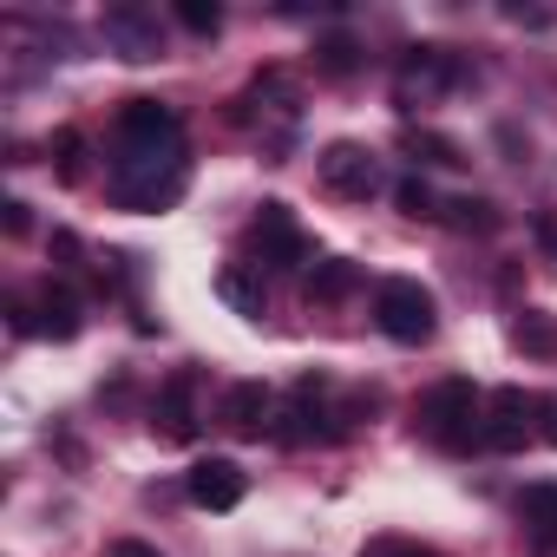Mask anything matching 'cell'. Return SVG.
Listing matches in <instances>:
<instances>
[{
    "label": "cell",
    "instance_id": "obj_1",
    "mask_svg": "<svg viewBox=\"0 0 557 557\" xmlns=\"http://www.w3.org/2000/svg\"><path fill=\"white\" fill-rule=\"evenodd\" d=\"M413 426H420L433 446H446V453L485 446V400H479V387H472L466 374H446V381H433V387L413 400Z\"/></svg>",
    "mask_w": 557,
    "mask_h": 557
},
{
    "label": "cell",
    "instance_id": "obj_2",
    "mask_svg": "<svg viewBox=\"0 0 557 557\" xmlns=\"http://www.w3.org/2000/svg\"><path fill=\"white\" fill-rule=\"evenodd\" d=\"M190 184V158L164 151V158H119L112 164V203L119 210H171Z\"/></svg>",
    "mask_w": 557,
    "mask_h": 557
},
{
    "label": "cell",
    "instance_id": "obj_3",
    "mask_svg": "<svg viewBox=\"0 0 557 557\" xmlns=\"http://www.w3.org/2000/svg\"><path fill=\"white\" fill-rule=\"evenodd\" d=\"M374 322H381L387 342H400V348H426L433 329H440V302H433V289L413 283V275H387V283L374 289Z\"/></svg>",
    "mask_w": 557,
    "mask_h": 557
},
{
    "label": "cell",
    "instance_id": "obj_4",
    "mask_svg": "<svg viewBox=\"0 0 557 557\" xmlns=\"http://www.w3.org/2000/svg\"><path fill=\"white\" fill-rule=\"evenodd\" d=\"M243 243H249V269H262V275H283V269H302L309 262V236L289 216V203H256Z\"/></svg>",
    "mask_w": 557,
    "mask_h": 557
},
{
    "label": "cell",
    "instance_id": "obj_5",
    "mask_svg": "<svg viewBox=\"0 0 557 557\" xmlns=\"http://www.w3.org/2000/svg\"><path fill=\"white\" fill-rule=\"evenodd\" d=\"M119 158H164V151H184L177 145V112L164 99H125L119 106ZM112 158V164H119Z\"/></svg>",
    "mask_w": 557,
    "mask_h": 557
},
{
    "label": "cell",
    "instance_id": "obj_6",
    "mask_svg": "<svg viewBox=\"0 0 557 557\" xmlns=\"http://www.w3.org/2000/svg\"><path fill=\"white\" fill-rule=\"evenodd\" d=\"M459 79H466V66H459L446 47H413V53L400 60V73H394V99L413 112V106H433V99H446Z\"/></svg>",
    "mask_w": 557,
    "mask_h": 557
},
{
    "label": "cell",
    "instance_id": "obj_7",
    "mask_svg": "<svg viewBox=\"0 0 557 557\" xmlns=\"http://www.w3.org/2000/svg\"><path fill=\"white\" fill-rule=\"evenodd\" d=\"M315 177H322V190L342 197V203H368V197L381 190V164H374V151L355 145V138H335V145L315 158Z\"/></svg>",
    "mask_w": 557,
    "mask_h": 557
},
{
    "label": "cell",
    "instance_id": "obj_8",
    "mask_svg": "<svg viewBox=\"0 0 557 557\" xmlns=\"http://www.w3.org/2000/svg\"><path fill=\"white\" fill-rule=\"evenodd\" d=\"M99 34H106V47H112L119 60H132V66L164 60V27H158V14L145 8V0H119V8H106Z\"/></svg>",
    "mask_w": 557,
    "mask_h": 557
},
{
    "label": "cell",
    "instance_id": "obj_9",
    "mask_svg": "<svg viewBox=\"0 0 557 557\" xmlns=\"http://www.w3.org/2000/svg\"><path fill=\"white\" fill-rule=\"evenodd\" d=\"M524 440H537V394H524V387L485 394V446L492 453H518Z\"/></svg>",
    "mask_w": 557,
    "mask_h": 557
},
{
    "label": "cell",
    "instance_id": "obj_10",
    "mask_svg": "<svg viewBox=\"0 0 557 557\" xmlns=\"http://www.w3.org/2000/svg\"><path fill=\"white\" fill-rule=\"evenodd\" d=\"M151 433H158L164 446L197 440V368H177V374L158 387V400H151Z\"/></svg>",
    "mask_w": 557,
    "mask_h": 557
},
{
    "label": "cell",
    "instance_id": "obj_11",
    "mask_svg": "<svg viewBox=\"0 0 557 557\" xmlns=\"http://www.w3.org/2000/svg\"><path fill=\"white\" fill-rule=\"evenodd\" d=\"M27 309H34V335H47V342H73L86 329V302H79L73 283H60V275H47Z\"/></svg>",
    "mask_w": 557,
    "mask_h": 557
},
{
    "label": "cell",
    "instance_id": "obj_12",
    "mask_svg": "<svg viewBox=\"0 0 557 557\" xmlns=\"http://www.w3.org/2000/svg\"><path fill=\"white\" fill-rule=\"evenodd\" d=\"M184 492H190V505H203V511H236L243 492H249V479H243L236 459H197V466L184 472Z\"/></svg>",
    "mask_w": 557,
    "mask_h": 557
},
{
    "label": "cell",
    "instance_id": "obj_13",
    "mask_svg": "<svg viewBox=\"0 0 557 557\" xmlns=\"http://www.w3.org/2000/svg\"><path fill=\"white\" fill-rule=\"evenodd\" d=\"M216 420H223L236 440H262V433H269V420H275V400H269V387H262V381H236V387H223Z\"/></svg>",
    "mask_w": 557,
    "mask_h": 557
},
{
    "label": "cell",
    "instance_id": "obj_14",
    "mask_svg": "<svg viewBox=\"0 0 557 557\" xmlns=\"http://www.w3.org/2000/svg\"><path fill=\"white\" fill-rule=\"evenodd\" d=\"M518 524H524V544L531 557H557V485L537 479L518 492Z\"/></svg>",
    "mask_w": 557,
    "mask_h": 557
},
{
    "label": "cell",
    "instance_id": "obj_15",
    "mask_svg": "<svg viewBox=\"0 0 557 557\" xmlns=\"http://www.w3.org/2000/svg\"><path fill=\"white\" fill-rule=\"evenodd\" d=\"M216 296L236 315H269V275L249 269V262H230V269H216Z\"/></svg>",
    "mask_w": 557,
    "mask_h": 557
},
{
    "label": "cell",
    "instance_id": "obj_16",
    "mask_svg": "<svg viewBox=\"0 0 557 557\" xmlns=\"http://www.w3.org/2000/svg\"><path fill=\"white\" fill-rule=\"evenodd\" d=\"M355 283H361V269H355L348 256H322V262L309 269V283H302V296L329 309V302H342V296H355Z\"/></svg>",
    "mask_w": 557,
    "mask_h": 557
},
{
    "label": "cell",
    "instance_id": "obj_17",
    "mask_svg": "<svg viewBox=\"0 0 557 557\" xmlns=\"http://www.w3.org/2000/svg\"><path fill=\"white\" fill-rule=\"evenodd\" d=\"M511 348L531 355V361H557V315L518 309V315H511Z\"/></svg>",
    "mask_w": 557,
    "mask_h": 557
},
{
    "label": "cell",
    "instance_id": "obj_18",
    "mask_svg": "<svg viewBox=\"0 0 557 557\" xmlns=\"http://www.w3.org/2000/svg\"><path fill=\"white\" fill-rule=\"evenodd\" d=\"M440 216H446L453 230H472V236H492V230L505 223V210H498L492 197H446V203H440Z\"/></svg>",
    "mask_w": 557,
    "mask_h": 557
},
{
    "label": "cell",
    "instance_id": "obj_19",
    "mask_svg": "<svg viewBox=\"0 0 557 557\" xmlns=\"http://www.w3.org/2000/svg\"><path fill=\"white\" fill-rule=\"evenodd\" d=\"M400 151H407L413 164H433V171H459V164H466V151H459L453 138H440V132H400Z\"/></svg>",
    "mask_w": 557,
    "mask_h": 557
},
{
    "label": "cell",
    "instance_id": "obj_20",
    "mask_svg": "<svg viewBox=\"0 0 557 557\" xmlns=\"http://www.w3.org/2000/svg\"><path fill=\"white\" fill-rule=\"evenodd\" d=\"M171 14H177V27L197 34V40H216V34H223V8H216V0H177Z\"/></svg>",
    "mask_w": 557,
    "mask_h": 557
},
{
    "label": "cell",
    "instance_id": "obj_21",
    "mask_svg": "<svg viewBox=\"0 0 557 557\" xmlns=\"http://www.w3.org/2000/svg\"><path fill=\"white\" fill-rule=\"evenodd\" d=\"M47 151H53L60 184H79V177H86V138H79L73 125H66V132H53V145H47Z\"/></svg>",
    "mask_w": 557,
    "mask_h": 557
},
{
    "label": "cell",
    "instance_id": "obj_22",
    "mask_svg": "<svg viewBox=\"0 0 557 557\" xmlns=\"http://www.w3.org/2000/svg\"><path fill=\"white\" fill-rule=\"evenodd\" d=\"M315 66H322V73H329V79H348V73H355V66H361V47H355V40H348V34H329V40H322V47H315Z\"/></svg>",
    "mask_w": 557,
    "mask_h": 557
},
{
    "label": "cell",
    "instance_id": "obj_23",
    "mask_svg": "<svg viewBox=\"0 0 557 557\" xmlns=\"http://www.w3.org/2000/svg\"><path fill=\"white\" fill-rule=\"evenodd\" d=\"M394 203H400L407 216H440V197L426 190V177H400V184H394Z\"/></svg>",
    "mask_w": 557,
    "mask_h": 557
},
{
    "label": "cell",
    "instance_id": "obj_24",
    "mask_svg": "<svg viewBox=\"0 0 557 557\" xmlns=\"http://www.w3.org/2000/svg\"><path fill=\"white\" fill-rule=\"evenodd\" d=\"M361 557H446V550H433V544H420V537H368Z\"/></svg>",
    "mask_w": 557,
    "mask_h": 557
},
{
    "label": "cell",
    "instance_id": "obj_25",
    "mask_svg": "<svg viewBox=\"0 0 557 557\" xmlns=\"http://www.w3.org/2000/svg\"><path fill=\"white\" fill-rule=\"evenodd\" d=\"M531 236H537V249L557 262V210H537V216H531Z\"/></svg>",
    "mask_w": 557,
    "mask_h": 557
},
{
    "label": "cell",
    "instance_id": "obj_26",
    "mask_svg": "<svg viewBox=\"0 0 557 557\" xmlns=\"http://www.w3.org/2000/svg\"><path fill=\"white\" fill-rule=\"evenodd\" d=\"M537 440H550V446H557V394H544V400H537Z\"/></svg>",
    "mask_w": 557,
    "mask_h": 557
},
{
    "label": "cell",
    "instance_id": "obj_27",
    "mask_svg": "<svg viewBox=\"0 0 557 557\" xmlns=\"http://www.w3.org/2000/svg\"><path fill=\"white\" fill-rule=\"evenodd\" d=\"M0 210H8V236H27V203H21V197H8Z\"/></svg>",
    "mask_w": 557,
    "mask_h": 557
},
{
    "label": "cell",
    "instance_id": "obj_28",
    "mask_svg": "<svg viewBox=\"0 0 557 557\" xmlns=\"http://www.w3.org/2000/svg\"><path fill=\"white\" fill-rule=\"evenodd\" d=\"M112 557H164V550H151L145 537H119V544H112Z\"/></svg>",
    "mask_w": 557,
    "mask_h": 557
}]
</instances>
